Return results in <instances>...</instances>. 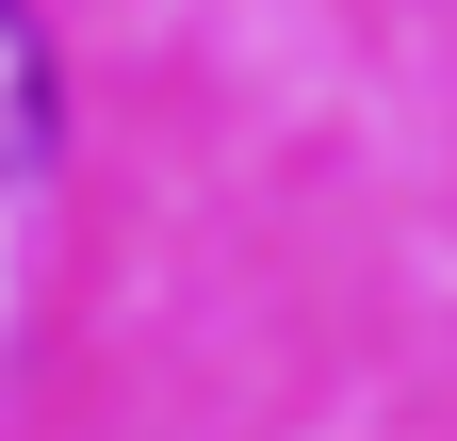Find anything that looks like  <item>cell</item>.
Wrapping results in <instances>:
<instances>
[{
  "label": "cell",
  "instance_id": "1",
  "mask_svg": "<svg viewBox=\"0 0 457 441\" xmlns=\"http://www.w3.org/2000/svg\"><path fill=\"white\" fill-rule=\"evenodd\" d=\"M49 163H66V66L33 0H0V196H33Z\"/></svg>",
  "mask_w": 457,
  "mask_h": 441
}]
</instances>
